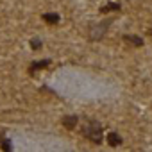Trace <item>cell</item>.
Masks as SVG:
<instances>
[{
  "label": "cell",
  "instance_id": "8992f818",
  "mask_svg": "<svg viewBox=\"0 0 152 152\" xmlns=\"http://www.w3.org/2000/svg\"><path fill=\"white\" fill-rule=\"evenodd\" d=\"M124 41H127V43H131L134 47H141L143 45V39L140 36H134V34H125L124 36Z\"/></svg>",
  "mask_w": 152,
  "mask_h": 152
},
{
  "label": "cell",
  "instance_id": "9c48e42d",
  "mask_svg": "<svg viewBox=\"0 0 152 152\" xmlns=\"http://www.w3.org/2000/svg\"><path fill=\"white\" fill-rule=\"evenodd\" d=\"M41 47H43L41 39H38V38H32V39H31V48H32V50H39Z\"/></svg>",
  "mask_w": 152,
  "mask_h": 152
},
{
  "label": "cell",
  "instance_id": "52a82bcc",
  "mask_svg": "<svg viewBox=\"0 0 152 152\" xmlns=\"http://www.w3.org/2000/svg\"><path fill=\"white\" fill-rule=\"evenodd\" d=\"M107 141H109V145L111 147H118V145H122V136L118 134V132H109L107 134Z\"/></svg>",
  "mask_w": 152,
  "mask_h": 152
},
{
  "label": "cell",
  "instance_id": "277c9868",
  "mask_svg": "<svg viewBox=\"0 0 152 152\" xmlns=\"http://www.w3.org/2000/svg\"><path fill=\"white\" fill-rule=\"evenodd\" d=\"M47 66H50V59H43V61H32V63H31V66H29V73H31V75H34L38 70H43V68H47Z\"/></svg>",
  "mask_w": 152,
  "mask_h": 152
},
{
  "label": "cell",
  "instance_id": "6da1fadb",
  "mask_svg": "<svg viewBox=\"0 0 152 152\" xmlns=\"http://www.w3.org/2000/svg\"><path fill=\"white\" fill-rule=\"evenodd\" d=\"M83 136L88 138V140H90L91 143H95V145L102 143V125H100L99 122H95V120H90V122L84 125V129H83Z\"/></svg>",
  "mask_w": 152,
  "mask_h": 152
},
{
  "label": "cell",
  "instance_id": "ba28073f",
  "mask_svg": "<svg viewBox=\"0 0 152 152\" xmlns=\"http://www.w3.org/2000/svg\"><path fill=\"white\" fill-rule=\"evenodd\" d=\"M122 9V6L118 4V2H109V4H106L104 7H100V13L102 15H106V13H111V11H120Z\"/></svg>",
  "mask_w": 152,
  "mask_h": 152
},
{
  "label": "cell",
  "instance_id": "30bf717a",
  "mask_svg": "<svg viewBox=\"0 0 152 152\" xmlns=\"http://www.w3.org/2000/svg\"><path fill=\"white\" fill-rule=\"evenodd\" d=\"M0 147H2L6 152H9V150L13 148V147H11V141H9V140H6V138H2V140H0Z\"/></svg>",
  "mask_w": 152,
  "mask_h": 152
},
{
  "label": "cell",
  "instance_id": "8fae6325",
  "mask_svg": "<svg viewBox=\"0 0 152 152\" xmlns=\"http://www.w3.org/2000/svg\"><path fill=\"white\" fill-rule=\"evenodd\" d=\"M148 34H150V36H152V29H150V31H148Z\"/></svg>",
  "mask_w": 152,
  "mask_h": 152
},
{
  "label": "cell",
  "instance_id": "5b68a950",
  "mask_svg": "<svg viewBox=\"0 0 152 152\" xmlns=\"http://www.w3.org/2000/svg\"><path fill=\"white\" fill-rule=\"evenodd\" d=\"M41 18H43V22L48 23V25H56V23L59 22V15H57V13H45V15H41Z\"/></svg>",
  "mask_w": 152,
  "mask_h": 152
},
{
  "label": "cell",
  "instance_id": "7a4b0ae2",
  "mask_svg": "<svg viewBox=\"0 0 152 152\" xmlns=\"http://www.w3.org/2000/svg\"><path fill=\"white\" fill-rule=\"evenodd\" d=\"M111 18H107V20H104V22H100L99 25H93L91 29H90V39L91 41H100L104 36H106V32H107V27L111 25Z\"/></svg>",
  "mask_w": 152,
  "mask_h": 152
},
{
  "label": "cell",
  "instance_id": "3957f363",
  "mask_svg": "<svg viewBox=\"0 0 152 152\" xmlns=\"http://www.w3.org/2000/svg\"><path fill=\"white\" fill-rule=\"evenodd\" d=\"M61 124L66 129H75V127H77V124H79V116L77 115H66V116H63Z\"/></svg>",
  "mask_w": 152,
  "mask_h": 152
}]
</instances>
